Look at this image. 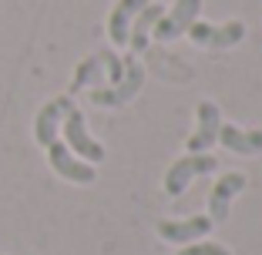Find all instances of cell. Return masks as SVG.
<instances>
[{
	"instance_id": "3957f363",
	"label": "cell",
	"mask_w": 262,
	"mask_h": 255,
	"mask_svg": "<svg viewBox=\"0 0 262 255\" xmlns=\"http://www.w3.org/2000/svg\"><path fill=\"white\" fill-rule=\"evenodd\" d=\"M215 168H219V161L208 155V151H202V155H185V158H178V161L171 165L168 171H165V195L178 198V195H182L188 185H192V178L208 175V171H215Z\"/></svg>"
},
{
	"instance_id": "8992f818",
	"label": "cell",
	"mask_w": 262,
	"mask_h": 255,
	"mask_svg": "<svg viewBox=\"0 0 262 255\" xmlns=\"http://www.w3.org/2000/svg\"><path fill=\"white\" fill-rule=\"evenodd\" d=\"M47 161H51V168L57 171L61 178H68V181H74V185H91L94 181V165L81 161L77 155H71V148L64 145L61 138H54L51 145H47Z\"/></svg>"
},
{
	"instance_id": "7a4b0ae2",
	"label": "cell",
	"mask_w": 262,
	"mask_h": 255,
	"mask_svg": "<svg viewBox=\"0 0 262 255\" xmlns=\"http://www.w3.org/2000/svg\"><path fill=\"white\" fill-rule=\"evenodd\" d=\"M61 131H64V145L71 148V155H77L81 161H88V165L104 161V148L88 134V121H84V114H81L77 108H71L68 114H64Z\"/></svg>"
},
{
	"instance_id": "277c9868",
	"label": "cell",
	"mask_w": 262,
	"mask_h": 255,
	"mask_svg": "<svg viewBox=\"0 0 262 255\" xmlns=\"http://www.w3.org/2000/svg\"><path fill=\"white\" fill-rule=\"evenodd\" d=\"M188 37L199 47H212V51H225L235 47L246 37V24L242 20H229V24H208V20H195L188 27Z\"/></svg>"
},
{
	"instance_id": "7c38bea8",
	"label": "cell",
	"mask_w": 262,
	"mask_h": 255,
	"mask_svg": "<svg viewBox=\"0 0 262 255\" xmlns=\"http://www.w3.org/2000/svg\"><path fill=\"white\" fill-rule=\"evenodd\" d=\"M165 7L162 4H145V7L138 10V17H135V24H131V31H128V47H131V54H141L148 47V37H151L155 31V24L162 20Z\"/></svg>"
},
{
	"instance_id": "5b68a950",
	"label": "cell",
	"mask_w": 262,
	"mask_h": 255,
	"mask_svg": "<svg viewBox=\"0 0 262 255\" xmlns=\"http://www.w3.org/2000/svg\"><path fill=\"white\" fill-rule=\"evenodd\" d=\"M199 14H202V0H175V7L165 10L162 20L155 24L151 37L155 40H175V37H182V34H188V27L199 20Z\"/></svg>"
},
{
	"instance_id": "52a82bcc",
	"label": "cell",
	"mask_w": 262,
	"mask_h": 255,
	"mask_svg": "<svg viewBox=\"0 0 262 255\" xmlns=\"http://www.w3.org/2000/svg\"><path fill=\"white\" fill-rule=\"evenodd\" d=\"M195 131L188 138V155H202L219 141V128H222V111L215 101H199L195 104Z\"/></svg>"
},
{
	"instance_id": "30bf717a",
	"label": "cell",
	"mask_w": 262,
	"mask_h": 255,
	"mask_svg": "<svg viewBox=\"0 0 262 255\" xmlns=\"http://www.w3.org/2000/svg\"><path fill=\"white\" fill-rule=\"evenodd\" d=\"M71 108H74V101H71V94H64V98L47 101L44 108L37 111V118H34V138H37L40 148H47L57 134H61V121H64V114H68Z\"/></svg>"
},
{
	"instance_id": "4fadbf2b",
	"label": "cell",
	"mask_w": 262,
	"mask_h": 255,
	"mask_svg": "<svg viewBox=\"0 0 262 255\" xmlns=\"http://www.w3.org/2000/svg\"><path fill=\"white\" fill-rule=\"evenodd\" d=\"M219 141H222L229 151H235V155H262V128L242 131L235 124H222V128H219Z\"/></svg>"
},
{
	"instance_id": "9c48e42d",
	"label": "cell",
	"mask_w": 262,
	"mask_h": 255,
	"mask_svg": "<svg viewBox=\"0 0 262 255\" xmlns=\"http://www.w3.org/2000/svg\"><path fill=\"white\" fill-rule=\"evenodd\" d=\"M246 185H249V178L242 175V171H225V175L215 181V188H212V195H208V218H212V225H222L225 218H229L232 198H235Z\"/></svg>"
},
{
	"instance_id": "9a60e30c",
	"label": "cell",
	"mask_w": 262,
	"mask_h": 255,
	"mask_svg": "<svg viewBox=\"0 0 262 255\" xmlns=\"http://www.w3.org/2000/svg\"><path fill=\"white\" fill-rule=\"evenodd\" d=\"M178 255H232V252L219 242H188V245H182Z\"/></svg>"
},
{
	"instance_id": "8fae6325",
	"label": "cell",
	"mask_w": 262,
	"mask_h": 255,
	"mask_svg": "<svg viewBox=\"0 0 262 255\" xmlns=\"http://www.w3.org/2000/svg\"><path fill=\"white\" fill-rule=\"evenodd\" d=\"M145 4H151V0H118L115 7H111V17H108L111 44H118V47L128 44V31H131V24H135V17H138V10Z\"/></svg>"
},
{
	"instance_id": "6da1fadb",
	"label": "cell",
	"mask_w": 262,
	"mask_h": 255,
	"mask_svg": "<svg viewBox=\"0 0 262 255\" xmlns=\"http://www.w3.org/2000/svg\"><path fill=\"white\" fill-rule=\"evenodd\" d=\"M141 84H145V67L135 61V54H131V57H124V78L118 81V84L94 87L91 104L94 108H121V104H128V101L141 91Z\"/></svg>"
},
{
	"instance_id": "ba28073f",
	"label": "cell",
	"mask_w": 262,
	"mask_h": 255,
	"mask_svg": "<svg viewBox=\"0 0 262 255\" xmlns=\"http://www.w3.org/2000/svg\"><path fill=\"white\" fill-rule=\"evenodd\" d=\"M215 225L208 215H192V218H162L158 222V235L171 245H188V242H199L212 232Z\"/></svg>"
},
{
	"instance_id": "5bb4252c",
	"label": "cell",
	"mask_w": 262,
	"mask_h": 255,
	"mask_svg": "<svg viewBox=\"0 0 262 255\" xmlns=\"http://www.w3.org/2000/svg\"><path fill=\"white\" fill-rule=\"evenodd\" d=\"M104 54H91L84 57V61L77 64L74 71V81H71V91H81V87H98L101 81H104Z\"/></svg>"
}]
</instances>
